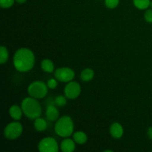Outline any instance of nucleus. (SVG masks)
Returning a JSON list of instances; mask_svg holds the SVG:
<instances>
[{"label":"nucleus","mask_w":152,"mask_h":152,"mask_svg":"<svg viewBox=\"0 0 152 152\" xmlns=\"http://www.w3.org/2000/svg\"><path fill=\"white\" fill-rule=\"evenodd\" d=\"M15 1V0H0V6L2 8H9L13 5Z\"/></svg>","instance_id":"nucleus-21"},{"label":"nucleus","mask_w":152,"mask_h":152,"mask_svg":"<svg viewBox=\"0 0 152 152\" xmlns=\"http://www.w3.org/2000/svg\"><path fill=\"white\" fill-rule=\"evenodd\" d=\"M34 129L39 132H42L47 129L48 128V123L45 119L42 117H38V118L34 120Z\"/></svg>","instance_id":"nucleus-13"},{"label":"nucleus","mask_w":152,"mask_h":152,"mask_svg":"<svg viewBox=\"0 0 152 152\" xmlns=\"http://www.w3.org/2000/svg\"><path fill=\"white\" fill-rule=\"evenodd\" d=\"M120 0H105V4L108 8L114 9L118 6Z\"/></svg>","instance_id":"nucleus-20"},{"label":"nucleus","mask_w":152,"mask_h":152,"mask_svg":"<svg viewBox=\"0 0 152 152\" xmlns=\"http://www.w3.org/2000/svg\"><path fill=\"white\" fill-rule=\"evenodd\" d=\"M54 77L58 81L62 83H69L75 77V72L72 68L62 67L56 69L54 71Z\"/></svg>","instance_id":"nucleus-6"},{"label":"nucleus","mask_w":152,"mask_h":152,"mask_svg":"<svg viewBox=\"0 0 152 152\" xmlns=\"http://www.w3.org/2000/svg\"><path fill=\"white\" fill-rule=\"evenodd\" d=\"M94 77V71L91 68H85L80 74V79L83 82H90Z\"/></svg>","instance_id":"nucleus-14"},{"label":"nucleus","mask_w":152,"mask_h":152,"mask_svg":"<svg viewBox=\"0 0 152 152\" xmlns=\"http://www.w3.org/2000/svg\"><path fill=\"white\" fill-rule=\"evenodd\" d=\"M75 148L76 142L74 139L66 137L60 143V149L63 152H73Z\"/></svg>","instance_id":"nucleus-11"},{"label":"nucleus","mask_w":152,"mask_h":152,"mask_svg":"<svg viewBox=\"0 0 152 152\" xmlns=\"http://www.w3.org/2000/svg\"><path fill=\"white\" fill-rule=\"evenodd\" d=\"M45 115L48 120L50 122L56 121L59 118V112L58 111V108L52 104L48 105L46 108Z\"/></svg>","instance_id":"nucleus-10"},{"label":"nucleus","mask_w":152,"mask_h":152,"mask_svg":"<svg viewBox=\"0 0 152 152\" xmlns=\"http://www.w3.org/2000/svg\"><path fill=\"white\" fill-rule=\"evenodd\" d=\"M74 125L73 120L69 116H63L56 120L54 126L55 133L61 137H69L73 134Z\"/></svg>","instance_id":"nucleus-3"},{"label":"nucleus","mask_w":152,"mask_h":152,"mask_svg":"<svg viewBox=\"0 0 152 152\" xmlns=\"http://www.w3.org/2000/svg\"><path fill=\"white\" fill-rule=\"evenodd\" d=\"M133 3L137 8L140 10H145L150 7L151 0H133Z\"/></svg>","instance_id":"nucleus-17"},{"label":"nucleus","mask_w":152,"mask_h":152,"mask_svg":"<svg viewBox=\"0 0 152 152\" xmlns=\"http://www.w3.org/2000/svg\"><path fill=\"white\" fill-rule=\"evenodd\" d=\"M48 87L44 82L34 81L29 85L28 88V93L30 96L35 99H42L47 95Z\"/></svg>","instance_id":"nucleus-4"},{"label":"nucleus","mask_w":152,"mask_h":152,"mask_svg":"<svg viewBox=\"0 0 152 152\" xmlns=\"http://www.w3.org/2000/svg\"><path fill=\"white\" fill-rule=\"evenodd\" d=\"M144 18L145 21L148 23H152V9H148L145 10L144 13Z\"/></svg>","instance_id":"nucleus-23"},{"label":"nucleus","mask_w":152,"mask_h":152,"mask_svg":"<svg viewBox=\"0 0 152 152\" xmlns=\"http://www.w3.org/2000/svg\"><path fill=\"white\" fill-rule=\"evenodd\" d=\"M73 139L75 141L76 143L83 145L87 142L88 136L85 132L80 131V132H77L73 134Z\"/></svg>","instance_id":"nucleus-15"},{"label":"nucleus","mask_w":152,"mask_h":152,"mask_svg":"<svg viewBox=\"0 0 152 152\" xmlns=\"http://www.w3.org/2000/svg\"><path fill=\"white\" fill-rule=\"evenodd\" d=\"M23 132V126L20 123L16 121L10 123L4 129V136L9 140H13L21 136Z\"/></svg>","instance_id":"nucleus-5"},{"label":"nucleus","mask_w":152,"mask_h":152,"mask_svg":"<svg viewBox=\"0 0 152 152\" xmlns=\"http://www.w3.org/2000/svg\"><path fill=\"white\" fill-rule=\"evenodd\" d=\"M38 149L40 152H57L59 151V145L54 138L48 137L39 141Z\"/></svg>","instance_id":"nucleus-7"},{"label":"nucleus","mask_w":152,"mask_h":152,"mask_svg":"<svg viewBox=\"0 0 152 152\" xmlns=\"http://www.w3.org/2000/svg\"><path fill=\"white\" fill-rule=\"evenodd\" d=\"M9 58V52L6 47L1 45L0 48V63L1 65H4L7 62Z\"/></svg>","instance_id":"nucleus-18"},{"label":"nucleus","mask_w":152,"mask_h":152,"mask_svg":"<svg viewBox=\"0 0 152 152\" xmlns=\"http://www.w3.org/2000/svg\"><path fill=\"white\" fill-rule=\"evenodd\" d=\"M23 114L24 113L23 111H22V107H19L17 105H12L9 108V114H10V117L14 120H16V121H18V120L22 118Z\"/></svg>","instance_id":"nucleus-12"},{"label":"nucleus","mask_w":152,"mask_h":152,"mask_svg":"<svg viewBox=\"0 0 152 152\" xmlns=\"http://www.w3.org/2000/svg\"><path fill=\"white\" fill-rule=\"evenodd\" d=\"M68 98L63 95H59L54 99V104L58 107H63L66 105Z\"/></svg>","instance_id":"nucleus-19"},{"label":"nucleus","mask_w":152,"mask_h":152,"mask_svg":"<svg viewBox=\"0 0 152 152\" xmlns=\"http://www.w3.org/2000/svg\"><path fill=\"white\" fill-rule=\"evenodd\" d=\"M124 130L120 123L115 122L113 123L110 126V134L113 138L120 139L123 136Z\"/></svg>","instance_id":"nucleus-9"},{"label":"nucleus","mask_w":152,"mask_h":152,"mask_svg":"<svg viewBox=\"0 0 152 152\" xmlns=\"http://www.w3.org/2000/svg\"><path fill=\"white\" fill-rule=\"evenodd\" d=\"M58 80H56V78L53 79V78H51V79H49L48 80L47 82V85H48V88L50 89H55L56 87H57L58 86V83H57Z\"/></svg>","instance_id":"nucleus-22"},{"label":"nucleus","mask_w":152,"mask_h":152,"mask_svg":"<svg viewBox=\"0 0 152 152\" xmlns=\"http://www.w3.org/2000/svg\"><path fill=\"white\" fill-rule=\"evenodd\" d=\"M21 107L24 114L31 120H35L41 116L42 106L37 99L31 96L25 98L22 101Z\"/></svg>","instance_id":"nucleus-2"},{"label":"nucleus","mask_w":152,"mask_h":152,"mask_svg":"<svg viewBox=\"0 0 152 152\" xmlns=\"http://www.w3.org/2000/svg\"><path fill=\"white\" fill-rule=\"evenodd\" d=\"M147 134H148V138L152 141V126L149 127L148 129V132H147Z\"/></svg>","instance_id":"nucleus-24"},{"label":"nucleus","mask_w":152,"mask_h":152,"mask_svg":"<svg viewBox=\"0 0 152 152\" xmlns=\"http://www.w3.org/2000/svg\"><path fill=\"white\" fill-rule=\"evenodd\" d=\"M150 7H151V8L152 9V1H151V3H150Z\"/></svg>","instance_id":"nucleus-26"},{"label":"nucleus","mask_w":152,"mask_h":152,"mask_svg":"<svg viewBox=\"0 0 152 152\" xmlns=\"http://www.w3.org/2000/svg\"><path fill=\"white\" fill-rule=\"evenodd\" d=\"M41 68L46 73H52L54 71L53 62L48 59H45L42 61Z\"/></svg>","instance_id":"nucleus-16"},{"label":"nucleus","mask_w":152,"mask_h":152,"mask_svg":"<svg viewBox=\"0 0 152 152\" xmlns=\"http://www.w3.org/2000/svg\"><path fill=\"white\" fill-rule=\"evenodd\" d=\"M15 1L19 3V4H24V3L26 2L27 0H15Z\"/></svg>","instance_id":"nucleus-25"},{"label":"nucleus","mask_w":152,"mask_h":152,"mask_svg":"<svg viewBox=\"0 0 152 152\" xmlns=\"http://www.w3.org/2000/svg\"><path fill=\"white\" fill-rule=\"evenodd\" d=\"M35 64V56L33 51L26 48L16 50L13 56V65L19 72L31 71Z\"/></svg>","instance_id":"nucleus-1"},{"label":"nucleus","mask_w":152,"mask_h":152,"mask_svg":"<svg viewBox=\"0 0 152 152\" xmlns=\"http://www.w3.org/2000/svg\"><path fill=\"white\" fill-rule=\"evenodd\" d=\"M81 93V87L78 83L71 81L68 83L64 89L65 96L69 99H74L78 97Z\"/></svg>","instance_id":"nucleus-8"}]
</instances>
